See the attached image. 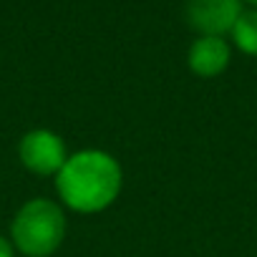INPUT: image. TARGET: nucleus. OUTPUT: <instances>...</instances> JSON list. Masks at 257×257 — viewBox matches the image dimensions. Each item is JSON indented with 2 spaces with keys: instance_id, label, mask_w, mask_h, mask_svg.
<instances>
[{
  "instance_id": "obj_1",
  "label": "nucleus",
  "mask_w": 257,
  "mask_h": 257,
  "mask_svg": "<svg viewBox=\"0 0 257 257\" xmlns=\"http://www.w3.org/2000/svg\"><path fill=\"white\" fill-rule=\"evenodd\" d=\"M53 184L63 209L101 214L116 204L123 189V169L118 159L103 149H78L68 154Z\"/></svg>"
},
{
  "instance_id": "obj_2",
  "label": "nucleus",
  "mask_w": 257,
  "mask_h": 257,
  "mask_svg": "<svg viewBox=\"0 0 257 257\" xmlns=\"http://www.w3.org/2000/svg\"><path fill=\"white\" fill-rule=\"evenodd\" d=\"M68 232L66 209L48 197H33L18 207L11 222V242L23 257H51L61 249Z\"/></svg>"
},
{
  "instance_id": "obj_3",
  "label": "nucleus",
  "mask_w": 257,
  "mask_h": 257,
  "mask_svg": "<svg viewBox=\"0 0 257 257\" xmlns=\"http://www.w3.org/2000/svg\"><path fill=\"white\" fill-rule=\"evenodd\" d=\"M18 159L21 164L38 177H56L68 159V149L61 134L53 128H31L18 142Z\"/></svg>"
},
{
  "instance_id": "obj_4",
  "label": "nucleus",
  "mask_w": 257,
  "mask_h": 257,
  "mask_svg": "<svg viewBox=\"0 0 257 257\" xmlns=\"http://www.w3.org/2000/svg\"><path fill=\"white\" fill-rule=\"evenodd\" d=\"M242 11V0H187L184 3L187 26L197 36H229Z\"/></svg>"
},
{
  "instance_id": "obj_5",
  "label": "nucleus",
  "mask_w": 257,
  "mask_h": 257,
  "mask_svg": "<svg viewBox=\"0 0 257 257\" xmlns=\"http://www.w3.org/2000/svg\"><path fill=\"white\" fill-rule=\"evenodd\" d=\"M232 63V46L219 36H197L187 51V68L197 78H217Z\"/></svg>"
},
{
  "instance_id": "obj_6",
  "label": "nucleus",
  "mask_w": 257,
  "mask_h": 257,
  "mask_svg": "<svg viewBox=\"0 0 257 257\" xmlns=\"http://www.w3.org/2000/svg\"><path fill=\"white\" fill-rule=\"evenodd\" d=\"M229 38L239 53L257 58V8H244L239 13Z\"/></svg>"
},
{
  "instance_id": "obj_7",
  "label": "nucleus",
  "mask_w": 257,
  "mask_h": 257,
  "mask_svg": "<svg viewBox=\"0 0 257 257\" xmlns=\"http://www.w3.org/2000/svg\"><path fill=\"white\" fill-rule=\"evenodd\" d=\"M16 254H18V252H16V247H13L11 237L0 234V257H16Z\"/></svg>"
},
{
  "instance_id": "obj_8",
  "label": "nucleus",
  "mask_w": 257,
  "mask_h": 257,
  "mask_svg": "<svg viewBox=\"0 0 257 257\" xmlns=\"http://www.w3.org/2000/svg\"><path fill=\"white\" fill-rule=\"evenodd\" d=\"M242 3H249V8H257V0H242Z\"/></svg>"
}]
</instances>
